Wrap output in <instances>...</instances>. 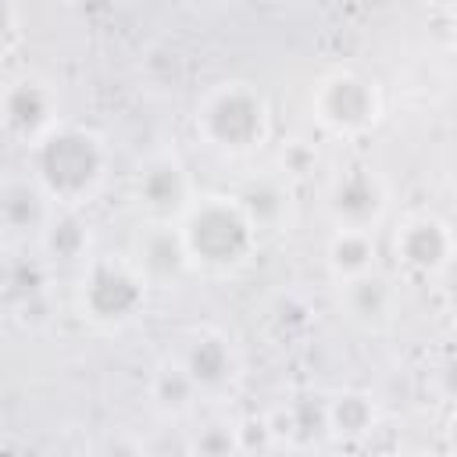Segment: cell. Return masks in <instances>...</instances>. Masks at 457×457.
Wrapping results in <instances>:
<instances>
[{
  "label": "cell",
  "mask_w": 457,
  "mask_h": 457,
  "mask_svg": "<svg viewBox=\"0 0 457 457\" xmlns=\"http://www.w3.org/2000/svg\"><path fill=\"white\" fill-rule=\"evenodd\" d=\"M29 175L54 207L82 211L104 193L111 179V146L96 129L82 121H61L29 146Z\"/></svg>",
  "instance_id": "obj_1"
},
{
  "label": "cell",
  "mask_w": 457,
  "mask_h": 457,
  "mask_svg": "<svg viewBox=\"0 0 457 457\" xmlns=\"http://www.w3.org/2000/svg\"><path fill=\"white\" fill-rule=\"evenodd\" d=\"M382 421V407L368 389L357 386H343L336 393L325 396V428H328V443H343V446H357L364 439L375 436Z\"/></svg>",
  "instance_id": "obj_17"
},
{
  "label": "cell",
  "mask_w": 457,
  "mask_h": 457,
  "mask_svg": "<svg viewBox=\"0 0 457 457\" xmlns=\"http://www.w3.org/2000/svg\"><path fill=\"white\" fill-rule=\"evenodd\" d=\"M264 436L293 453L318 450L328 443L325 428V396L321 393H293L282 396L268 414H264Z\"/></svg>",
  "instance_id": "obj_13"
},
{
  "label": "cell",
  "mask_w": 457,
  "mask_h": 457,
  "mask_svg": "<svg viewBox=\"0 0 457 457\" xmlns=\"http://www.w3.org/2000/svg\"><path fill=\"white\" fill-rule=\"evenodd\" d=\"M150 286L129 253H93L75 278V311L96 332H125L146 311Z\"/></svg>",
  "instance_id": "obj_4"
},
{
  "label": "cell",
  "mask_w": 457,
  "mask_h": 457,
  "mask_svg": "<svg viewBox=\"0 0 457 457\" xmlns=\"http://www.w3.org/2000/svg\"><path fill=\"white\" fill-rule=\"evenodd\" d=\"M186 457H243L246 428L225 403H204L186 418Z\"/></svg>",
  "instance_id": "obj_15"
},
{
  "label": "cell",
  "mask_w": 457,
  "mask_h": 457,
  "mask_svg": "<svg viewBox=\"0 0 457 457\" xmlns=\"http://www.w3.org/2000/svg\"><path fill=\"white\" fill-rule=\"evenodd\" d=\"M336 300L343 318L361 332H386L400 318V286L386 271H368L350 282H336Z\"/></svg>",
  "instance_id": "obj_12"
},
{
  "label": "cell",
  "mask_w": 457,
  "mask_h": 457,
  "mask_svg": "<svg viewBox=\"0 0 457 457\" xmlns=\"http://www.w3.org/2000/svg\"><path fill=\"white\" fill-rule=\"evenodd\" d=\"M146 400H150V407H154L161 418H168V421H186V418H193V414L204 407L196 386H193L189 375L175 364L171 353H164V357L150 368V375H146Z\"/></svg>",
  "instance_id": "obj_19"
},
{
  "label": "cell",
  "mask_w": 457,
  "mask_h": 457,
  "mask_svg": "<svg viewBox=\"0 0 457 457\" xmlns=\"http://www.w3.org/2000/svg\"><path fill=\"white\" fill-rule=\"evenodd\" d=\"M389 457H436V453H428V450H414V446H407V450H393Z\"/></svg>",
  "instance_id": "obj_24"
},
{
  "label": "cell",
  "mask_w": 457,
  "mask_h": 457,
  "mask_svg": "<svg viewBox=\"0 0 457 457\" xmlns=\"http://www.w3.org/2000/svg\"><path fill=\"white\" fill-rule=\"evenodd\" d=\"M196 139L228 161L257 157L275 132L268 96L246 79H221L207 86L193 107Z\"/></svg>",
  "instance_id": "obj_3"
},
{
  "label": "cell",
  "mask_w": 457,
  "mask_h": 457,
  "mask_svg": "<svg viewBox=\"0 0 457 457\" xmlns=\"http://www.w3.org/2000/svg\"><path fill=\"white\" fill-rule=\"evenodd\" d=\"M18 39H21V11L0 0V61L18 46Z\"/></svg>",
  "instance_id": "obj_23"
},
{
  "label": "cell",
  "mask_w": 457,
  "mask_h": 457,
  "mask_svg": "<svg viewBox=\"0 0 457 457\" xmlns=\"http://www.w3.org/2000/svg\"><path fill=\"white\" fill-rule=\"evenodd\" d=\"M314 168H318V146L311 139H289L282 146V154H278V168L275 171L286 182H293V179H307Z\"/></svg>",
  "instance_id": "obj_21"
},
{
  "label": "cell",
  "mask_w": 457,
  "mask_h": 457,
  "mask_svg": "<svg viewBox=\"0 0 457 457\" xmlns=\"http://www.w3.org/2000/svg\"><path fill=\"white\" fill-rule=\"evenodd\" d=\"M196 196L193 171L175 146L150 150L129 175V204L143 225H179Z\"/></svg>",
  "instance_id": "obj_7"
},
{
  "label": "cell",
  "mask_w": 457,
  "mask_h": 457,
  "mask_svg": "<svg viewBox=\"0 0 457 457\" xmlns=\"http://www.w3.org/2000/svg\"><path fill=\"white\" fill-rule=\"evenodd\" d=\"M129 261L139 268V275L146 278L150 289L154 286L171 289V286H179L182 278L193 275L182 236H179V225H143L139 221L136 236H132V246H129Z\"/></svg>",
  "instance_id": "obj_14"
},
{
  "label": "cell",
  "mask_w": 457,
  "mask_h": 457,
  "mask_svg": "<svg viewBox=\"0 0 457 457\" xmlns=\"http://www.w3.org/2000/svg\"><path fill=\"white\" fill-rule=\"evenodd\" d=\"M4 89V86H0ZM0 129H4V104H0Z\"/></svg>",
  "instance_id": "obj_25"
},
{
  "label": "cell",
  "mask_w": 457,
  "mask_h": 457,
  "mask_svg": "<svg viewBox=\"0 0 457 457\" xmlns=\"http://www.w3.org/2000/svg\"><path fill=\"white\" fill-rule=\"evenodd\" d=\"M175 364L189 375L204 403H228L246 375V357L236 336L214 321H200L182 328L175 346L168 350Z\"/></svg>",
  "instance_id": "obj_6"
},
{
  "label": "cell",
  "mask_w": 457,
  "mask_h": 457,
  "mask_svg": "<svg viewBox=\"0 0 457 457\" xmlns=\"http://www.w3.org/2000/svg\"><path fill=\"white\" fill-rule=\"evenodd\" d=\"M311 118L314 125L332 136V139H361L368 136L382 114H386V96L375 75L361 71V68H328L325 75H318V82L311 86Z\"/></svg>",
  "instance_id": "obj_5"
},
{
  "label": "cell",
  "mask_w": 457,
  "mask_h": 457,
  "mask_svg": "<svg viewBox=\"0 0 457 457\" xmlns=\"http://www.w3.org/2000/svg\"><path fill=\"white\" fill-rule=\"evenodd\" d=\"M89 457H146V446L136 432L129 428H111L104 432L93 446H89Z\"/></svg>",
  "instance_id": "obj_22"
},
{
  "label": "cell",
  "mask_w": 457,
  "mask_h": 457,
  "mask_svg": "<svg viewBox=\"0 0 457 457\" xmlns=\"http://www.w3.org/2000/svg\"><path fill=\"white\" fill-rule=\"evenodd\" d=\"M325 271L332 282H350L368 271H378V239L375 232L332 228L325 239Z\"/></svg>",
  "instance_id": "obj_20"
},
{
  "label": "cell",
  "mask_w": 457,
  "mask_h": 457,
  "mask_svg": "<svg viewBox=\"0 0 457 457\" xmlns=\"http://www.w3.org/2000/svg\"><path fill=\"white\" fill-rule=\"evenodd\" d=\"M393 264L403 278L432 282L446 275L453 261V228L436 211H407L389 236Z\"/></svg>",
  "instance_id": "obj_9"
},
{
  "label": "cell",
  "mask_w": 457,
  "mask_h": 457,
  "mask_svg": "<svg viewBox=\"0 0 457 457\" xmlns=\"http://www.w3.org/2000/svg\"><path fill=\"white\" fill-rule=\"evenodd\" d=\"M179 236L193 275H239L261 246V232L236 200V193H200L179 221Z\"/></svg>",
  "instance_id": "obj_2"
},
{
  "label": "cell",
  "mask_w": 457,
  "mask_h": 457,
  "mask_svg": "<svg viewBox=\"0 0 457 457\" xmlns=\"http://www.w3.org/2000/svg\"><path fill=\"white\" fill-rule=\"evenodd\" d=\"M0 104H4V129L0 136L14 139V143H39L50 129H57L61 118V100L57 89L39 79V75H18L11 82H4L0 89Z\"/></svg>",
  "instance_id": "obj_10"
},
{
  "label": "cell",
  "mask_w": 457,
  "mask_h": 457,
  "mask_svg": "<svg viewBox=\"0 0 457 457\" xmlns=\"http://www.w3.org/2000/svg\"><path fill=\"white\" fill-rule=\"evenodd\" d=\"M36 257L46 268H82L93 257V232L89 221L82 218V211L71 207H57L43 228V236L36 239Z\"/></svg>",
  "instance_id": "obj_16"
},
{
  "label": "cell",
  "mask_w": 457,
  "mask_h": 457,
  "mask_svg": "<svg viewBox=\"0 0 457 457\" xmlns=\"http://www.w3.org/2000/svg\"><path fill=\"white\" fill-rule=\"evenodd\" d=\"M236 200L243 204V211L250 214L257 232H278L293 218V186L278 171L250 175L236 189Z\"/></svg>",
  "instance_id": "obj_18"
},
{
  "label": "cell",
  "mask_w": 457,
  "mask_h": 457,
  "mask_svg": "<svg viewBox=\"0 0 457 457\" xmlns=\"http://www.w3.org/2000/svg\"><path fill=\"white\" fill-rule=\"evenodd\" d=\"M57 207L29 171L0 175V243L36 246Z\"/></svg>",
  "instance_id": "obj_11"
},
{
  "label": "cell",
  "mask_w": 457,
  "mask_h": 457,
  "mask_svg": "<svg viewBox=\"0 0 457 457\" xmlns=\"http://www.w3.org/2000/svg\"><path fill=\"white\" fill-rule=\"evenodd\" d=\"M393 193L386 175L368 161H350L336 168L321 186V211L332 221V228H353V232H378L389 218Z\"/></svg>",
  "instance_id": "obj_8"
}]
</instances>
